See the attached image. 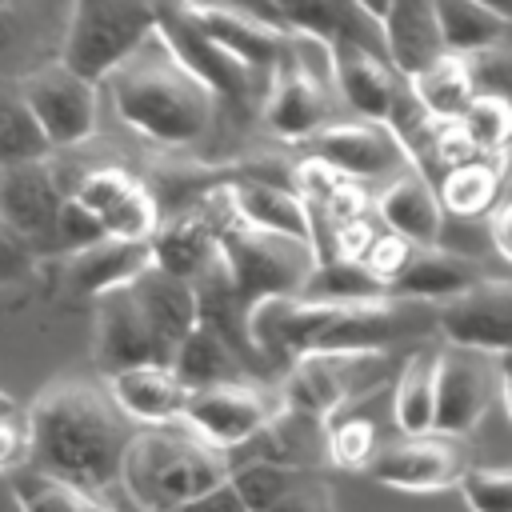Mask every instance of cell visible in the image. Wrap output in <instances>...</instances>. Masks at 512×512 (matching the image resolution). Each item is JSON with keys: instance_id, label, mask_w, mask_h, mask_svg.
<instances>
[{"instance_id": "cell-23", "label": "cell", "mask_w": 512, "mask_h": 512, "mask_svg": "<svg viewBox=\"0 0 512 512\" xmlns=\"http://www.w3.org/2000/svg\"><path fill=\"white\" fill-rule=\"evenodd\" d=\"M328 64H332V76L344 92V100L364 116V120H376L384 124L388 120V108L400 92V76L388 68L384 56L368 52V48H356V44H336L328 48Z\"/></svg>"}, {"instance_id": "cell-55", "label": "cell", "mask_w": 512, "mask_h": 512, "mask_svg": "<svg viewBox=\"0 0 512 512\" xmlns=\"http://www.w3.org/2000/svg\"><path fill=\"white\" fill-rule=\"evenodd\" d=\"M12 412H16V400L8 392H0V416H12Z\"/></svg>"}, {"instance_id": "cell-9", "label": "cell", "mask_w": 512, "mask_h": 512, "mask_svg": "<svg viewBox=\"0 0 512 512\" xmlns=\"http://www.w3.org/2000/svg\"><path fill=\"white\" fill-rule=\"evenodd\" d=\"M500 396H508L504 356H484V352L456 348V344L436 352V376H432V432L436 436L456 440L472 432Z\"/></svg>"}, {"instance_id": "cell-26", "label": "cell", "mask_w": 512, "mask_h": 512, "mask_svg": "<svg viewBox=\"0 0 512 512\" xmlns=\"http://www.w3.org/2000/svg\"><path fill=\"white\" fill-rule=\"evenodd\" d=\"M148 252L160 272L188 284L220 256V240L204 212H176L148 236Z\"/></svg>"}, {"instance_id": "cell-21", "label": "cell", "mask_w": 512, "mask_h": 512, "mask_svg": "<svg viewBox=\"0 0 512 512\" xmlns=\"http://www.w3.org/2000/svg\"><path fill=\"white\" fill-rule=\"evenodd\" d=\"M224 196H228V204H232L240 224L272 232V236H288V240H300V244H312V252H316L312 212L292 188H280L272 180H232L224 188Z\"/></svg>"}, {"instance_id": "cell-37", "label": "cell", "mask_w": 512, "mask_h": 512, "mask_svg": "<svg viewBox=\"0 0 512 512\" xmlns=\"http://www.w3.org/2000/svg\"><path fill=\"white\" fill-rule=\"evenodd\" d=\"M456 120H460L464 136L472 140V148L480 156H488V152L500 156L504 152L508 132H512V108H508V100H500V96H472L468 108Z\"/></svg>"}, {"instance_id": "cell-24", "label": "cell", "mask_w": 512, "mask_h": 512, "mask_svg": "<svg viewBox=\"0 0 512 512\" xmlns=\"http://www.w3.org/2000/svg\"><path fill=\"white\" fill-rule=\"evenodd\" d=\"M148 264H152L148 240L100 236L96 244L68 252V260H64V280H68L72 292H84V296L96 300L100 292L120 288V284H128L132 276H140Z\"/></svg>"}, {"instance_id": "cell-16", "label": "cell", "mask_w": 512, "mask_h": 512, "mask_svg": "<svg viewBox=\"0 0 512 512\" xmlns=\"http://www.w3.org/2000/svg\"><path fill=\"white\" fill-rule=\"evenodd\" d=\"M372 476L388 488H404V492H440L448 484L460 480L464 472V452L452 436H404L396 444L376 448V456L368 460Z\"/></svg>"}, {"instance_id": "cell-56", "label": "cell", "mask_w": 512, "mask_h": 512, "mask_svg": "<svg viewBox=\"0 0 512 512\" xmlns=\"http://www.w3.org/2000/svg\"><path fill=\"white\" fill-rule=\"evenodd\" d=\"M140 4H152V0H140Z\"/></svg>"}, {"instance_id": "cell-28", "label": "cell", "mask_w": 512, "mask_h": 512, "mask_svg": "<svg viewBox=\"0 0 512 512\" xmlns=\"http://www.w3.org/2000/svg\"><path fill=\"white\" fill-rule=\"evenodd\" d=\"M436 4V28H440V44L452 56H476L484 48H500L508 40L512 20L496 16L472 0H432Z\"/></svg>"}, {"instance_id": "cell-4", "label": "cell", "mask_w": 512, "mask_h": 512, "mask_svg": "<svg viewBox=\"0 0 512 512\" xmlns=\"http://www.w3.org/2000/svg\"><path fill=\"white\" fill-rule=\"evenodd\" d=\"M104 80L120 120L156 144H192L212 124V92L176 64L156 28Z\"/></svg>"}, {"instance_id": "cell-41", "label": "cell", "mask_w": 512, "mask_h": 512, "mask_svg": "<svg viewBox=\"0 0 512 512\" xmlns=\"http://www.w3.org/2000/svg\"><path fill=\"white\" fill-rule=\"evenodd\" d=\"M132 184H136V180H132L124 168H92V172H88V176H84L68 196H72L84 212H92V216L100 220V216H104V212H108V208H112V204H116Z\"/></svg>"}, {"instance_id": "cell-19", "label": "cell", "mask_w": 512, "mask_h": 512, "mask_svg": "<svg viewBox=\"0 0 512 512\" xmlns=\"http://www.w3.org/2000/svg\"><path fill=\"white\" fill-rule=\"evenodd\" d=\"M60 204H64V192L44 160L0 168V216L12 228H20L32 244L52 240Z\"/></svg>"}, {"instance_id": "cell-18", "label": "cell", "mask_w": 512, "mask_h": 512, "mask_svg": "<svg viewBox=\"0 0 512 512\" xmlns=\"http://www.w3.org/2000/svg\"><path fill=\"white\" fill-rule=\"evenodd\" d=\"M192 16L232 60H240L256 80L268 84L272 68L280 64V56L288 48L284 28H276L260 16H248V12H236V8H212V4H192Z\"/></svg>"}, {"instance_id": "cell-29", "label": "cell", "mask_w": 512, "mask_h": 512, "mask_svg": "<svg viewBox=\"0 0 512 512\" xmlns=\"http://www.w3.org/2000/svg\"><path fill=\"white\" fill-rule=\"evenodd\" d=\"M172 372L176 380L196 392V388H208V384H228V380H244L248 368L236 360V352L216 336L208 332L204 324H192L188 336L180 340L176 356H172Z\"/></svg>"}, {"instance_id": "cell-2", "label": "cell", "mask_w": 512, "mask_h": 512, "mask_svg": "<svg viewBox=\"0 0 512 512\" xmlns=\"http://www.w3.org/2000/svg\"><path fill=\"white\" fill-rule=\"evenodd\" d=\"M420 328V304L396 296L372 300H304L276 296L248 312V336L268 364H292L308 352H384Z\"/></svg>"}, {"instance_id": "cell-12", "label": "cell", "mask_w": 512, "mask_h": 512, "mask_svg": "<svg viewBox=\"0 0 512 512\" xmlns=\"http://www.w3.org/2000/svg\"><path fill=\"white\" fill-rule=\"evenodd\" d=\"M20 96L32 112V120L40 124L48 148H68L92 136L96 128V84L76 76L68 64H44L36 72H28L20 80Z\"/></svg>"}, {"instance_id": "cell-33", "label": "cell", "mask_w": 512, "mask_h": 512, "mask_svg": "<svg viewBox=\"0 0 512 512\" xmlns=\"http://www.w3.org/2000/svg\"><path fill=\"white\" fill-rule=\"evenodd\" d=\"M52 148L40 132V124L32 120L20 88L0 84V168L12 164H28V160H44Z\"/></svg>"}, {"instance_id": "cell-47", "label": "cell", "mask_w": 512, "mask_h": 512, "mask_svg": "<svg viewBox=\"0 0 512 512\" xmlns=\"http://www.w3.org/2000/svg\"><path fill=\"white\" fill-rule=\"evenodd\" d=\"M376 236L372 220L360 216V220H344V224H332V252L324 260H360L368 240Z\"/></svg>"}, {"instance_id": "cell-15", "label": "cell", "mask_w": 512, "mask_h": 512, "mask_svg": "<svg viewBox=\"0 0 512 512\" xmlns=\"http://www.w3.org/2000/svg\"><path fill=\"white\" fill-rule=\"evenodd\" d=\"M312 156L324 160L344 180H368L396 168H408V148L396 140L388 124L376 120H352V124H324L312 136Z\"/></svg>"}, {"instance_id": "cell-6", "label": "cell", "mask_w": 512, "mask_h": 512, "mask_svg": "<svg viewBox=\"0 0 512 512\" xmlns=\"http://www.w3.org/2000/svg\"><path fill=\"white\" fill-rule=\"evenodd\" d=\"M220 196H224V188H220ZM208 224L216 228L228 280L248 308L260 300H276V296H300V288L308 284V276L316 268L312 244L240 224L228 196H224V216H208Z\"/></svg>"}, {"instance_id": "cell-34", "label": "cell", "mask_w": 512, "mask_h": 512, "mask_svg": "<svg viewBox=\"0 0 512 512\" xmlns=\"http://www.w3.org/2000/svg\"><path fill=\"white\" fill-rule=\"evenodd\" d=\"M12 488H16V500L24 512H112L104 504H96L88 492L40 472V468H16L12 472Z\"/></svg>"}, {"instance_id": "cell-49", "label": "cell", "mask_w": 512, "mask_h": 512, "mask_svg": "<svg viewBox=\"0 0 512 512\" xmlns=\"http://www.w3.org/2000/svg\"><path fill=\"white\" fill-rule=\"evenodd\" d=\"M28 464V432L12 416H0V472H16Z\"/></svg>"}, {"instance_id": "cell-42", "label": "cell", "mask_w": 512, "mask_h": 512, "mask_svg": "<svg viewBox=\"0 0 512 512\" xmlns=\"http://www.w3.org/2000/svg\"><path fill=\"white\" fill-rule=\"evenodd\" d=\"M412 248L416 244H408L404 236H396V232H376L372 240H368V248H364V256H360V268L388 292V284L404 272V264H408V256H412Z\"/></svg>"}, {"instance_id": "cell-17", "label": "cell", "mask_w": 512, "mask_h": 512, "mask_svg": "<svg viewBox=\"0 0 512 512\" xmlns=\"http://www.w3.org/2000/svg\"><path fill=\"white\" fill-rule=\"evenodd\" d=\"M268 8L288 36H304L324 48L356 44L384 56L380 24L356 0H268Z\"/></svg>"}, {"instance_id": "cell-46", "label": "cell", "mask_w": 512, "mask_h": 512, "mask_svg": "<svg viewBox=\"0 0 512 512\" xmlns=\"http://www.w3.org/2000/svg\"><path fill=\"white\" fill-rule=\"evenodd\" d=\"M340 180H344L340 172H332L324 160L312 156V160H300V164H296V172H292V184H296V188H292V192H296L300 200H316V204H324Z\"/></svg>"}, {"instance_id": "cell-10", "label": "cell", "mask_w": 512, "mask_h": 512, "mask_svg": "<svg viewBox=\"0 0 512 512\" xmlns=\"http://www.w3.org/2000/svg\"><path fill=\"white\" fill-rule=\"evenodd\" d=\"M284 408L280 396H272L268 388L252 384V380H228V384H208L188 392L184 408H180V424L204 440L216 452H232L240 444H248L276 412Z\"/></svg>"}, {"instance_id": "cell-51", "label": "cell", "mask_w": 512, "mask_h": 512, "mask_svg": "<svg viewBox=\"0 0 512 512\" xmlns=\"http://www.w3.org/2000/svg\"><path fill=\"white\" fill-rule=\"evenodd\" d=\"M192 4H212V8H236V12H248V16H260V20L276 24V16H272L268 0H192ZM276 28H280V24H276Z\"/></svg>"}, {"instance_id": "cell-53", "label": "cell", "mask_w": 512, "mask_h": 512, "mask_svg": "<svg viewBox=\"0 0 512 512\" xmlns=\"http://www.w3.org/2000/svg\"><path fill=\"white\" fill-rule=\"evenodd\" d=\"M472 4H480V8H488V12H496V16H508V20H512V0H472Z\"/></svg>"}, {"instance_id": "cell-40", "label": "cell", "mask_w": 512, "mask_h": 512, "mask_svg": "<svg viewBox=\"0 0 512 512\" xmlns=\"http://www.w3.org/2000/svg\"><path fill=\"white\" fill-rule=\"evenodd\" d=\"M460 496L472 512H512V476L508 468H464Z\"/></svg>"}, {"instance_id": "cell-20", "label": "cell", "mask_w": 512, "mask_h": 512, "mask_svg": "<svg viewBox=\"0 0 512 512\" xmlns=\"http://www.w3.org/2000/svg\"><path fill=\"white\" fill-rule=\"evenodd\" d=\"M376 24L384 40V60L400 80L416 76L436 56H444L432 0H388Z\"/></svg>"}, {"instance_id": "cell-22", "label": "cell", "mask_w": 512, "mask_h": 512, "mask_svg": "<svg viewBox=\"0 0 512 512\" xmlns=\"http://www.w3.org/2000/svg\"><path fill=\"white\" fill-rule=\"evenodd\" d=\"M108 396L112 404L128 416V420H140L148 428L156 424H176L180 420V408L188 400V388L176 380L172 368L164 364H140V368H120L108 376Z\"/></svg>"}, {"instance_id": "cell-48", "label": "cell", "mask_w": 512, "mask_h": 512, "mask_svg": "<svg viewBox=\"0 0 512 512\" xmlns=\"http://www.w3.org/2000/svg\"><path fill=\"white\" fill-rule=\"evenodd\" d=\"M364 208H368V196H364V188H360L356 180H340V184L332 188V196L320 204V212H324V220H328V224L360 220V216H364Z\"/></svg>"}, {"instance_id": "cell-52", "label": "cell", "mask_w": 512, "mask_h": 512, "mask_svg": "<svg viewBox=\"0 0 512 512\" xmlns=\"http://www.w3.org/2000/svg\"><path fill=\"white\" fill-rule=\"evenodd\" d=\"M16 36V0H0V48Z\"/></svg>"}, {"instance_id": "cell-35", "label": "cell", "mask_w": 512, "mask_h": 512, "mask_svg": "<svg viewBox=\"0 0 512 512\" xmlns=\"http://www.w3.org/2000/svg\"><path fill=\"white\" fill-rule=\"evenodd\" d=\"M308 468H284V464H264V460H244L232 464L228 488L236 492L244 512H268Z\"/></svg>"}, {"instance_id": "cell-45", "label": "cell", "mask_w": 512, "mask_h": 512, "mask_svg": "<svg viewBox=\"0 0 512 512\" xmlns=\"http://www.w3.org/2000/svg\"><path fill=\"white\" fill-rule=\"evenodd\" d=\"M268 512H332V492H328V484L320 476L304 472Z\"/></svg>"}, {"instance_id": "cell-25", "label": "cell", "mask_w": 512, "mask_h": 512, "mask_svg": "<svg viewBox=\"0 0 512 512\" xmlns=\"http://www.w3.org/2000/svg\"><path fill=\"white\" fill-rule=\"evenodd\" d=\"M484 272L476 260L460 256V252H448L440 244H428V248H412L404 272L388 284V296L396 300H416V304H428V300H452L456 292H464L468 284H476Z\"/></svg>"}, {"instance_id": "cell-13", "label": "cell", "mask_w": 512, "mask_h": 512, "mask_svg": "<svg viewBox=\"0 0 512 512\" xmlns=\"http://www.w3.org/2000/svg\"><path fill=\"white\" fill-rule=\"evenodd\" d=\"M440 332L456 348H472L484 356H508L512 344V284L504 276H480L464 292L440 304Z\"/></svg>"}, {"instance_id": "cell-54", "label": "cell", "mask_w": 512, "mask_h": 512, "mask_svg": "<svg viewBox=\"0 0 512 512\" xmlns=\"http://www.w3.org/2000/svg\"><path fill=\"white\" fill-rule=\"evenodd\" d=\"M356 4H360V8H364L372 20H380V12H384V4H388V0H356Z\"/></svg>"}, {"instance_id": "cell-39", "label": "cell", "mask_w": 512, "mask_h": 512, "mask_svg": "<svg viewBox=\"0 0 512 512\" xmlns=\"http://www.w3.org/2000/svg\"><path fill=\"white\" fill-rule=\"evenodd\" d=\"M324 452H328V460L340 464V468H364V464L376 456V424L364 420V416L340 420V424L324 436Z\"/></svg>"}, {"instance_id": "cell-32", "label": "cell", "mask_w": 512, "mask_h": 512, "mask_svg": "<svg viewBox=\"0 0 512 512\" xmlns=\"http://www.w3.org/2000/svg\"><path fill=\"white\" fill-rule=\"evenodd\" d=\"M432 376H436V348L412 352L400 368L392 412H396V424L404 436L432 432Z\"/></svg>"}, {"instance_id": "cell-3", "label": "cell", "mask_w": 512, "mask_h": 512, "mask_svg": "<svg viewBox=\"0 0 512 512\" xmlns=\"http://www.w3.org/2000/svg\"><path fill=\"white\" fill-rule=\"evenodd\" d=\"M192 324H196L192 288L148 264L128 284L96 296V332H92L96 364L108 376L140 364L172 368V356Z\"/></svg>"}, {"instance_id": "cell-31", "label": "cell", "mask_w": 512, "mask_h": 512, "mask_svg": "<svg viewBox=\"0 0 512 512\" xmlns=\"http://www.w3.org/2000/svg\"><path fill=\"white\" fill-rule=\"evenodd\" d=\"M436 200L456 216H484L500 200V164L476 156L468 164L448 168L436 180Z\"/></svg>"}, {"instance_id": "cell-44", "label": "cell", "mask_w": 512, "mask_h": 512, "mask_svg": "<svg viewBox=\"0 0 512 512\" xmlns=\"http://www.w3.org/2000/svg\"><path fill=\"white\" fill-rule=\"evenodd\" d=\"M32 264H36V244L0 216V284L24 280L32 272Z\"/></svg>"}, {"instance_id": "cell-27", "label": "cell", "mask_w": 512, "mask_h": 512, "mask_svg": "<svg viewBox=\"0 0 512 512\" xmlns=\"http://www.w3.org/2000/svg\"><path fill=\"white\" fill-rule=\"evenodd\" d=\"M380 216H384L388 232L404 236V240L416 244V248L440 244L444 208H440V200H436V188H432L416 168H408L404 176H396V180L380 192Z\"/></svg>"}, {"instance_id": "cell-43", "label": "cell", "mask_w": 512, "mask_h": 512, "mask_svg": "<svg viewBox=\"0 0 512 512\" xmlns=\"http://www.w3.org/2000/svg\"><path fill=\"white\" fill-rule=\"evenodd\" d=\"M100 236H104L100 220H96L92 212H84V208H80L72 196H64V204H60V212H56V232H52V240H56L60 248L76 252V248L96 244Z\"/></svg>"}, {"instance_id": "cell-50", "label": "cell", "mask_w": 512, "mask_h": 512, "mask_svg": "<svg viewBox=\"0 0 512 512\" xmlns=\"http://www.w3.org/2000/svg\"><path fill=\"white\" fill-rule=\"evenodd\" d=\"M484 216H488V236H492V248H496V252H500L504 260H508V256H512V240H508L512 208H508V200L500 196V200H496V204H492V208H488Z\"/></svg>"}, {"instance_id": "cell-38", "label": "cell", "mask_w": 512, "mask_h": 512, "mask_svg": "<svg viewBox=\"0 0 512 512\" xmlns=\"http://www.w3.org/2000/svg\"><path fill=\"white\" fill-rule=\"evenodd\" d=\"M100 228H104V236H116V240H148V236L160 228V208H156L152 192L136 180V184L100 216Z\"/></svg>"}, {"instance_id": "cell-14", "label": "cell", "mask_w": 512, "mask_h": 512, "mask_svg": "<svg viewBox=\"0 0 512 512\" xmlns=\"http://www.w3.org/2000/svg\"><path fill=\"white\" fill-rule=\"evenodd\" d=\"M324 120H328V92L300 56L296 40L288 36L284 56L264 84V124L284 140H304L316 128H324Z\"/></svg>"}, {"instance_id": "cell-11", "label": "cell", "mask_w": 512, "mask_h": 512, "mask_svg": "<svg viewBox=\"0 0 512 512\" xmlns=\"http://www.w3.org/2000/svg\"><path fill=\"white\" fill-rule=\"evenodd\" d=\"M380 372H384V352H308L288 364L280 400L284 408L324 424L344 400L372 388Z\"/></svg>"}, {"instance_id": "cell-7", "label": "cell", "mask_w": 512, "mask_h": 512, "mask_svg": "<svg viewBox=\"0 0 512 512\" xmlns=\"http://www.w3.org/2000/svg\"><path fill=\"white\" fill-rule=\"evenodd\" d=\"M152 24L164 48L176 56V64L196 76L212 100H224L232 112H248L264 80H256L240 60H232L192 16L188 0H152Z\"/></svg>"}, {"instance_id": "cell-30", "label": "cell", "mask_w": 512, "mask_h": 512, "mask_svg": "<svg viewBox=\"0 0 512 512\" xmlns=\"http://www.w3.org/2000/svg\"><path fill=\"white\" fill-rule=\"evenodd\" d=\"M404 84H408L412 100H416L428 116H436V120H456V116L468 108V100L476 96L472 76H468V60H464V56H452V52L436 56L428 68H420V72L408 76Z\"/></svg>"}, {"instance_id": "cell-1", "label": "cell", "mask_w": 512, "mask_h": 512, "mask_svg": "<svg viewBox=\"0 0 512 512\" xmlns=\"http://www.w3.org/2000/svg\"><path fill=\"white\" fill-rule=\"evenodd\" d=\"M24 432L28 460H36L40 472L92 496L116 484L124 448L132 440V420L112 404L104 384L60 376L32 400Z\"/></svg>"}, {"instance_id": "cell-36", "label": "cell", "mask_w": 512, "mask_h": 512, "mask_svg": "<svg viewBox=\"0 0 512 512\" xmlns=\"http://www.w3.org/2000/svg\"><path fill=\"white\" fill-rule=\"evenodd\" d=\"M300 296L304 300H372L388 292L360 268V260H316Z\"/></svg>"}, {"instance_id": "cell-5", "label": "cell", "mask_w": 512, "mask_h": 512, "mask_svg": "<svg viewBox=\"0 0 512 512\" xmlns=\"http://www.w3.org/2000/svg\"><path fill=\"white\" fill-rule=\"evenodd\" d=\"M232 472V460L204 440H196L180 420L156 424L144 432H132L124 460H120V484L128 500L140 512H176L180 504L220 488Z\"/></svg>"}, {"instance_id": "cell-8", "label": "cell", "mask_w": 512, "mask_h": 512, "mask_svg": "<svg viewBox=\"0 0 512 512\" xmlns=\"http://www.w3.org/2000/svg\"><path fill=\"white\" fill-rule=\"evenodd\" d=\"M152 4L140 0H72L64 56L76 76L100 84L140 40L152 36Z\"/></svg>"}]
</instances>
